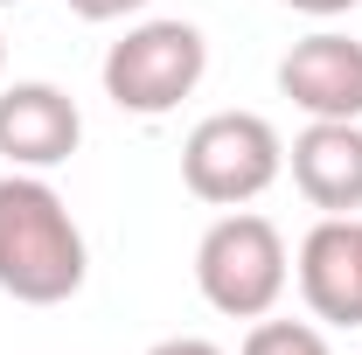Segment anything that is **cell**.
I'll list each match as a JSON object with an SVG mask.
<instances>
[{"instance_id":"obj_9","label":"cell","mask_w":362,"mask_h":355,"mask_svg":"<svg viewBox=\"0 0 362 355\" xmlns=\"http://www.w3.org/2000/svg\"><path fill=\"white\" fill-rule=\"evenodd\" d=\"M237 355H334L327 349V334H320V320H251V334H244V349Z\"/></svg>"},{"instance_id":"obj_2","label":"cell","mask_w":362,"mask_h":355,"mask_svg":"<svg viewBox=\"0 0 362 355\" xmlns=\"http://www.w3.org/2000/svg\"><path fill=\"white\" fill-rule=\"evenodd\" d=\"M286 279H293L286 237L258 209H223L202 230V244H195V286L230 320H265L286 300Z\"/></svg>"},{"instance_id":"obj_4","label":"cell","mask_w":362,"mask_h":355,"mask_svg":"<svg viewBox=\"0 0 362 355\" xmlns=\"http://www.w3.org/2000/svg\"><path fill=\"white\" fill-rule=\"evenodd\" d=\"M209 70V42L195 21H139L105 49V98L133 119H168L181 98H195Z\"/></svg>"},{"instance_id":"obj_7","label":"cell","mask_w":362,"mask_h":355,"mask_svg":"<svg viewBox=\"0 0 362 355\" xmlns=\"http://www.w3.org/2000/svg\"><path fill=\"white\" fill-rule=\"evenodd\" d=\"M279 98H293L307 119H362V42L320 28L279 56Z\"/></svg>"},{"instance_id":"obj_11","label":"cell","mask_w":362,"mask_h":355,"mask_svg":"<svg viewBox=\"0 0 362 355\" xmlns=\"http://www.w3.org/2000/svg\"><path fill=\"white\" fill-rule=\"evenodd\" d=\"M146 355H223L216 342H202V334H168V342H153Z\"/></svg>"},{"instance_id":"obj_10","label":"cell","mask_w":362,"mask_h":355,"mask_svg":"<svg viewBox=\"0 0 362 355\" xmlns=\"http://www.w3.org/2000/svg\"><path fill=\"white\" fill-rule=\"evenodd\" d=\"M77 21H126V14H139L146 0H63Z\"/></svg>"},{"instance_id":"obj_6","label":"cell","mask_w":362,"mask_h":355,"mask_svg":"<svg viewBox=\"0 0 362 355\" xmlns=\"http://www.w3.org/2000/svg\"><path fill=\"white\" fill-rule=\"evenodd\" d=\"M300 300L327 327H362V216H320L300 237Z\"/></svg>"},{"instance_id":"obj_3","label":"cell","mask_w":362,"mask_h":355,"mask_svg":"<svg viewBox=\"0 0 362 355\" xmlns=\"http://www.w3.org/2000/svg\"><path fill=\"white\" fill-rule=\"evenodd\" d=\"M286 175V139L265 112H209L181 139V181L209 209H244Z\"/></svg>"},{"instance_id":"obj_1","label":"cell","mask_w":362,"mask_h":355,"mask_svg":"<svg viewBox=\"0 0 362 355\" xmlns=\"http://www.w3.org/2000/svg\"><path fill=\"white\" fill-rule=\"evenodd\" d=\"M90 279L84 230L70 202L28 168L0 175V293L21 307H63Z\"/></svg>"},{"instance_id":"obj_13","label":"cell","mask_w":362,"mask_h":355,"mask_svg":"<svg viewBox=\"0 0 362 355\" xmlns=\"http://www.w3.org/2000/svg\"><path fill=\"white\" fill-rule=\"evenodd\" d=\"M0 77H7V35H0Z\"/></svg>"},{"instance_id":"obj_12","label":"cell","mask_w":362,"mask_h":355,"mask_svg":"<svg viewBox=\"0 0 362 355\" xmlns=\"http://www.w3.org/2000/svg\"><path fill=\"white\" fill-rule=\"evenodd\" d=\"M293 14H314V21H334V14H349V7H362V0H286Z\"/></svg>"},{"instance_id":"obj_14","label":"cell","mask_w":362,"mask_h":355,"mask_svg":"<svg viewBox=\"0 0 362 355\" xmlns=\"http://www.w3.org/2000/svg\"><path fill=\"white\" fill-rule=\"evenodd\" d=\"M0 7H21V0H0Z\"/></svg>"},{"instance_id":"obj_5","label":"cell","mask_w":362,"mask_h":355,"mask_svg":"<svg viewBox=\"0 0 362 355\" xmlns=\"http://www.w3.org/2000/svg\"><path fill=\"white\" fill-rule=\"evenodd\" d=\"M84 139V112L63 84H0V161L7 168H28V175H49L77 153Z\"/></svg>"},{"instance_id":"obj_8","label":"cell","mask_w":362,"mask_h":355,"mask_svg":"<svg viewBox=\"0 0 362 355\" xmlns=\"http://www.w3.org/2000/svg\"><path fill=\"white\" fill-rule=\"evenodd\" d=\"M286 168H293V188L320 216H356L362 209V126L356 119H314L286 146Z\"/></svg>"}]
</instances>
